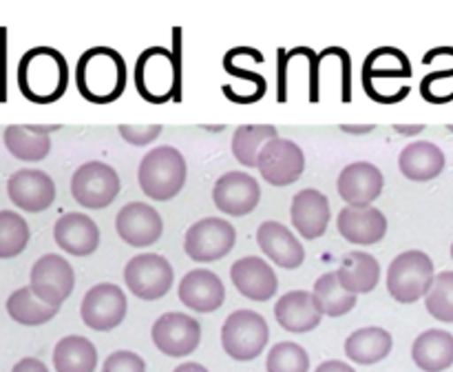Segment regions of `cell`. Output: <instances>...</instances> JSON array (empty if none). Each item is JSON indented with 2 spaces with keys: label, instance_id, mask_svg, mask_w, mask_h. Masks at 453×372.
Wrapping results in <instances>:
<instances>
[{
  "label": "cell",
  "instance_id": "obj_1",
  "mask_svg": "<svg viewBox=\"0 0 453 372\" xmlns=\"http://www.w3.org/2000/svg\"><path fill=\"white\" fill-rule=\"evenodd\" d=\"M75 84L84 100L111 105L127 89V62L111 47H91L75 65Z\"/></svg>",
  "mask_w": 453,
  "mask_h": 372
},
{
  "label": "cell",
  "instance_id": "obj_2",
  "mask_svg": "<svg viewBox=\"0 0 453 372\" xmlns=\"http://www.w3.org/2000/svg\"><path fill=\"white\" fill-rule=\"evenodd\" d=\"M69 82V66L58 49L35 47L20 58L18 84L27 100L49 105L65 96Z\"/></svg>",
  "mask_w": 453,
  "mask_h": 372
},
{
  "label": "cell",
  "instance_id": "obj_3",
  "mask_svg": "<svg viewBox=\"0 0 453 372\" xmlns=\"http://www.w3.org/2000/svg\"><path fill=\"white\" fill-rule=\"evenodd\" d=\"M188 167L175 146H157L142 158L137 168V182L146 198L168 202L184 189Z\"/></svg>",
  "mask_w": 453,
  "mask_h": 372
},
{
  "label": "cell",
  "instance_id": "obj_4",
  "mask_svg": "<svg viewBox=\"0 0 453 372\" xmlns=\"http://www.w3.org/2000/svg\"><path fill=\"white\" fill-rule=\"evenodd\" d=\"M436 279L434 261L423 251H405L388 268V292L398 304H416L429 295Z\"/></svg>",
  "mask_w": 453,
  "mask_h": 372
},
{
  "label": "cell",
  "instance_id": "obj_5",
  "mask_svg": "<svg viewBox=\"0 0 453 372\" xmlns=\"http://www.w3.org/2000/svg\"><path fill=\"white\" fill-rule=\"evenodd\" d=\"M177 58L164 47H149L135 62L137 93L150 105H164L173 100L177 89Z\"/></svg>",
  "mask_w": 453,
  "mask_h": 372
},
{
  "label": "cell",
  "instance_id": "obj_6",
  "mask_svg": "<svg viewBox=\"0 0 453 372\" xmlns=\"http://www.w3.org/2000/svg\"><path fill=\"white\" fill-rule=\"evenodd\" d=\"M270 339L268 322L257 310H234L221 326V345L234 361H252Z\"/></svg>",
  "mask_w": 453,
  "mask_h": 372
},
{
  "label": "cell",
  "instance_id": "obj_7",
  "mask_svg": "<svg viewBox=\"0 0 453 372\" xmlns=\"http://www.w3.org/2000/svg\"><path fill=\"white\" fill-rule=\"evenodd\" d=\"M119 186L122 182H119L118 171L111 164L97 162V159L78 167V171L71 177V195L80 206L88 211H100L113 204L119 195Z\"/></svg>",
  "mask_w": 453,
  "mask_h": 372
},
{
  "label": "cell",
  "instance_id": "obj_8",
  "mask_svg": "<svg viewBox=\"0 0 453 372\" xmlns=\"http://www.w3.org/2000/svg\"><path fill=\"white\" fill-rule=\"evenodd\" d=\"M237 242V230L224 217H203L195 221L184 237V251L197 264L224 260Z\"/></svg>",
  "mask_w": 453,
  "mask_h": 372
},
{
  "label": "cell",
  "instance_id": "obj_9",
  "mask_svg": "<svg viewBox=\"0 0 453 372\" xmlns=\"http://www.w3.org/2000/svg\"><path fill=\"white\" fill-rule=\"evenodd\" d=\"M175 282L171 261L157 252H142L128 260L124 268V283L135 297L144 301L162 299Z\"/></svg>",
  "mask_w": 453,
  "mask_h": 372
},
{
  "label": "cell",
  "instance_id": "obj_10",
  "mask_svg": "<svg viewBox=\"0 0 453 372\" xmlns=\"http://www.w3.org/2000/svg\"><path fill=\"white\" fill-rule=\"evenodd\" d=\"M29 288L44 304L60 308L75 288V273L69 260L56 252L40 257L29 273Z\"/></svg>",
  "mask_w": 453,
  "mask_h": 372
},
{
  "label": "cell",
  "instance_id": "obj_11",
  "mask_svg": "<svg viewBox=\"0 0 453 372\" xmlns=\"http://www.w3.org/2000/svg\"><path fill=\"white\" fill-rule=\"evenodd\" d=\"M127 295L118 283H96L88 288L80 304V317L91 330L109 332L118 328L127 317Z\"/></svg>",
  "mask_w": 453,
  "mask_h": 372
},
{
  "label": "cell",
  "instance_id": "obj_12",
  "mask_svg": "<svg viewBox=\"0 0 453 372\" xmlns=\"http://www.w3.org/2000/svg\"><path fill=\"white\" fill-rule=\"evenodd\" d=\"M150 337L159 353L166 357H186L202 341V326L186 313H164L150 328Z\"/></svg>",
  "mask_w": 453,
  "mask_h": 372
},
{
  "label": "cell",
  "instance_id": "obj_13",
  "mask_svg": "<svg viewBox=\"0 0 453 372\" xmlns=\"http://www.w3.org/2000/svg\"><path fill=\"white\" fill-rule=\"evenodd\" d=\"M257 168L264 180L273 186H290L303 175L305 155L296 142L274 137L261 149Z\"/></svg>",
  "mask_w": 453,
  "mask_h": 372
},
{
  "label": "cell",
  "instance_id": "obj_14",
  "mask_svg": "<svg viewBox=\"0 0 453 372\" xmlns=\"http://www.w3.org/2000/svg\"><path fill=\"white\" fill-rule=\"evenodd\" d=\"M212 202L226 215L243 217L259 206L261 186L246 171H228L215 182Z\"/></svg>",
  "mask_w": 453,
  "mask_h": 372
},
{
  "label": "cell",
  "instance_id": "obj_15",
  "mask_svg": "<svg viewBox=\"0 0 453 372\" xmlns=\"http://www.w3.org/2000/svg\"><path fill=\"white\" fill-rule=\"evenodd\" d=\"M115 230L128 246L146 248L157 244V239L162 237L164 221L150 204L128 202L115 217Z\"/></svg>",
  "mask_w": 453,
  "mask_h": 372
},
{
  "label": "cell",
  "instance_id": "obj_16",
  "mask_svg": "<svg viewBox=\"0 0 453 372\" xmlns=\"http://www.w3.org/2000/svg\"><path fill=\"white\" fill-rule=\"evenodd\" d=\"M385 177L372 162H352L341 171L336 189L341 199L352 208H367L380 198Z\"/></svg>",
  "mask_w": 453,
  "mask_h": 372
},
{
  "label": "cell",
  "instance_id": "obj_17",
  "mask_svg": "<svg viewBox=\"0 0 453 372\" xmlns=\"http://www.w3.org/2000/svg\"><path fill=\"white\" fill-rule=\"evenodd\" d=\"M7 195L20 211L42 213L56 199V184L51 175L40 168H20L9 177Z\"/></svg>",
  "mask_w": 453,
  "mask_h": 372
},
{
  "label": "cell",
  "instance_id": "obj_18",
  "mask_svg": "<svg viewBox=\"0 0 453 372\" xmlns=\"http://www.w3.org/2000/svg\"><path fill=\"white\" fill-rule=\"evenodd\" d=\"M230 279H233L234 288L246 299L252 301H268L279 291V279L274 268L264 257L257 255H248L234 261L233 268H230Z\"/></svg>",
  "mask_w": 453,
  "mask_h": 372
},
{
  "label": "cell",
  "instance_id": "obj_19",
  "mask_svg": "<svg viewBox=\"0 0 453 372\" xmlns=\"http://www.w3.org/2000/svg\"><path fill=\"white\" fill-rule=\"evenodd\" d=\"M180 301L195 313H215L226 301V286L208 268H193L184 275L177 288Z\"/></svg>",
  "mask_w": 453,
  "mask_h": 372
},
{
  "label": "cell",
  "instance_id": "obj_20",
  "mask_svg": "<svg viewBox=\"0 0 453 372\" xmlns=\"http://www.w3.org/2000/svg\"><path fill=\"white\" fill-rule=\"evenodd\" d=\"M257 244L264 251V255L268 257L273 264H277L279 268L295 270L299 268L305 261V248L303 244L296 239V235L292 233L288 226H283L281 221L268 220L257 229Z\"/></svg>",
  "mask_w": 453,
  "mask_h": 372
},
{
  "label": "cell",
  "instance_id": "obj_21",
  "mask_svg": "<svg viewBox=\"0 0 453 372\" xmlns=\"http://www.w3.org/2000/svg\"><path fill=\"white\" fill-rule=\"evenodd\" d=\"M326 314L321 313L317 304V297L310 291H290L281 295L274 304V319L279 326L295 335H305L312 332L321 323Z\"/></svg>",
  "mask_w": 453,
  "mask_h": 372
},
{
  "label": "cell",
  "instance_id": "obj_22",
  "mask_svg": "<svg viewBox=\"0 0 453 372\" xmlns=\"http://www.w3.org/2000/svg\"><path fill=\"white\" fill-rule=\"evenodd\" d=\"M336 229H339L341 237L348 239L354 246H372L388 235V217L374 206H345L336 217Z\"/></svg>",
  "mask_w": 453,
  "mask_h": 372
},
{
  "label": "cell",
  "instance_id": "obj_23",
  "mask_svg": "<svg viewBox=\"0 0 453 372\" xmlns=\"http://www.w3.org/2000/svg\"><path fill=\"white\" fill-rule=\"evenodd\" d=\"M53 239L69 255L87 257L100 246V229L87 213H65L53 226Z\"/></svg>",
  "mask_w": 453,
  "mask_h": 372
},
{
  "label": "cell",
  "instance_id": "obj_24",
  "mask_svg": "<svg viewBox=\"0 0 453 372\" xmlns=\"http://www.w3.org/2000/svg\"><path fill=\"white\" fill-rule=\"evenodd\" d=\"M330 202L326 195L317 189H303L292 198L290 220L292 226L299 230L301 237L319 239L330 224Z\"/></svg>",
  "mask_w": 453,
  "mask_h": 372
},
{
  "label": "cell",
  "instance_id": "obj_25",
  "mask_svg": "<svg viewBox=\"0 0 453 372\" xmlns=\"http://www.w3.org/2000/svg\"><path fill=\"white\" fill-rule=\"evenodd\" d=\"M56 127H38V124H12L4 128V146L9 153L22 162H40L51 151L49 133Z\"/></svg>",
  "mask_w": 453,
  "mask_h": 372
},
{
  "label": "cell",
  "instance_id": "obj_26",
  "mask_svg": "<svg viewBox=\"0 0 453 372\" xmlns=\"http://www.w3.org/2000/svg\"><path fill=\"white\" fill-rule=\"evenodd\" d=\"M398 168L411 182H429L445 168V153L434 142H411L398 155Z\"/></svg>",
  "mask_w": 453,
  "mask_h": 372
},
{
  "label": "cell",
  "instance_id": "obj_27",
  "mask_svg": "<svg viewBox=\"0 0 453 372\" xmlns=\"http://www.w3.org/2000/svg\"><path fill=\"white\" fill-rule=\"evenodd\" d=\"M341 286L352 295L372 292L380 282V264L374 255L365 251H349L336 268Z\"/></svg>",
  "mask_w": 453,
  "mask_h": 372
},
{
  "label": "cell",
  "instance_id": "obj_28",
  "mask_svg": "<svg viewBox=\"0 0 453 372\" xmlns=\"http://www.w3.org/2000/svg\"><path fill=\"white\" fill-rule=\"evenodd\" d=\"M414 363L425 372H442L453 366V335L441 328L425 330L411 345Z\"/></svg>",
  "mask_w": 453,
  "mask_h": 372
},
{
  "label": "cell",
  "instance_id": "obj_29",
  "mask_svg": "<svg viewBox=\"0 0 453 372\" xmlns=\"http://www.w3.org/2000/svg\"><path fill=\"white\" fill-rule=\"evenodd\" d=\"M392 345L394 339L385 328L370 326L352 332V335L345 339V354H348V359H352L354 363L372 366V363H379L383 361V359H388V354L392 353Z\"/></svg>",
  "mask_w": 453,
  "mask_h": 372
},
{
  "label": "cell",
  "instance_id": "obj_30",
  "mask_svg": "<svg viewBox=\"0 0 453 372\" xmlns=\"http://www.w3.org/2000/svg\"><path fill=\"white\" fill-rule=\"evenodd\" d=\"M53 368H56V372H96V345L87 337H62L53 348Z\"/></svg>",
  "mask_w": 453,
  "mask_h": 372
},
{
  "label": "cell",
  "instance_id": "obj_31",
  "mask_svg": "<svg viewBox=\"0 0 453 372\" xmlns=\"http://www.w3.org/2000/svg\"><path fill=\"white\" fill-rule=\"evenodd\" d=\"M410 75V58L396 47L374 49L363 62V80H407Z\"/></svg>",
  "mask_w": 453,
  "mask_h": 372
},
{
  "label": "cell",
  "instance_id": "obj_32",
  "mask_svg": "<svg viewBox=\"0 0 453 372\" xmlns=\"http://www.w3.org/2000/svg\"><path fill=\"white\" fill-rule=\"evenodd\" d=\"M58 310L60 308H53V306L38 299L29 286L18 288L7 299V314L22 326H42L56 317Z\"/></svg>",
  "mask_w": 453,
  "mask_h": 372
},
{
  "label": "cell",
  "instance_id": "obj_33",
  "mask_svg": "<svg viewBox=\"0 0 453 372\" xmlns=\"http://www.w3.org/2000/svg\"><path fill=\"white\" fill-rule=\"evenodd\" d=\"M277 128L273 124H246L239 127L233 136V155L246 168H257L259 153L270 140H274Z\"/></svg>",
  "mask_w": 453,
  "mask_h": 372
},
{
  "label": "cell",
  "instance_id": "obj_34",
  "mask_svg": "<svg viewBox=\"0 0 453 372\" xmlns=\"http://www.w3.org/2000/svg\"><path fill=\"white\" fill-rule=\"evenodd\" d=\"M312 295L317 297V304L326 317H343V314L352 313L357 306V295L345 291L341 286L339 277L334 273H326L314 282Z\"/></svg>",
  "mask_w": 453,
  "mask_h": 372
},
{
  "label": "cell",
  "instance_id": "obj_35",
  "mask_svg": "<svg viewBox=\"0 0 453 372\" xmlns=\"http://www.w3.org/2000/svg\"><path fill=\"white\" fill-rule=\"evenodd\" d=\"M29 224L16 211H0V260L20 255L29 244Z\"/></svg>",
  "mask_w": 453,
  "mask_h": 372
},
{
  "label": "cell",
  "instance_id": "obj_36",
  "mask_svg": "<svg viewBox=\"0 0 453 372\" xmlns=\"http://www.w3.org/2000/svg\"><path fill=\"white\" fill-rule=\"evenodd\" d=\"M265 370L268 372H308L310 357L305 348H301L295 341H281L273 345L265 359Z\"/></svg>",
  "mask_w": 453,
  "mask_h": 372
},
{
  "label": "cell",
  "instance_id": "obj_37",
  "mask_svg": "<svg viewBox=\"0 0 453 372\" xmlns=\"http://www.w3.org/2000/svg\"><path fill=\"white\" fill-rule=\"evenodd\" d=\"M425 306L434 319L453 323V270H442L436 275L432 291L425 297Z\"/></svg>",
  "mask_w": 453,
  "mask_h": 372
},
{
  "label": "cell",
  "instance_id": "obj_38",
  "mask_svg": "<svg viewBox=\"0 0 453 372\" xmlns=\"http://www.w3.org/2000/svg\"><path fill=\"white\" fill-rule=\"evenodd\" d=\"M102 372H146L144 359L131 350H118L104 359Z\"/></svg>",
  "mask_w": 453,
  "mask_h": 372
},
{
  "label": "cell",
  "instance_id": "obj_39",
  "mask_svg": "<svg viewBox=\"0 0 453 372\" xmlns=\"http://www.w3.org/2000/svg\"><path fill=\"white\" fill-rule=\"evenodd\" d=\"M118 131L128 144L144 146L157 140L159 133H162V124H122Z\"/></svg>",
  "mask_w": 453,
  "mask_h": 372
},
{
  "label": "cell",
  "instance_id": "obj_40",
  "mask_svg": "<svg viewBox=\"0 0 453 372\" xmlns=\"http://www.w3.org/2000/svg\"><path fill=\"white\" fill-rule=\"evenodd\" d=\"M12 372H49V368L44 366L40 359L35 357H25L20 359V361L16 363V366L12 368Z\"/></svg>",
  "mask_w": 453,
  "mask_h": 372
},
{
  "label": "cell",
  "instance_id": "obj_41",
  "mask_svg": "<svg viewBox=\"0 0 453 372\" xmlns=\"http://www.w3.org/2000/svg\"><path fill=\"white\" fill-rule=\"evenodd\" d=\"M314 372H357V370H354L349 363L339 361V359H332V361H323Z\"/></svg>",
  "mask_w": 453,
  "mask_h": 372
},
{
  "label": "cell",
  "instance_id": "obj_42",
  "mask_svg": "<svg viewBox=\"0 0 453 372\" xmlns=\"http://www.w3.org/2000/svg\"><path fill=\"white\" fill-rule=\"evenodd\" d=\"M374 128H376L374 124H363V127H358V124H352V127H349V124H343V127H341V131L354 133V136H361V133H372Z\"/></svg>",
  "mask_w": 453,
  "mask_h": 372
},
{
  "label": "cell",
  "instance_id": "obj_43",
  "mask_svg": "<svg viewBox=\"0 0 453 372\" xmlns=\"http://www.w3.org/2000/svg\"><path fill=\"white\" fill-rule=\"evenodd\" d=\"M173 372H211V370H208V368H203L202 363L188 361V363H181V366H177Z\"/></svg>",
  "mask_w": 453,
  "mask_h": 372
},
{
  "label": "cell",
  "instance_id": "obj_44",
  "mask_svg": "<svg viewBox=\"0 0 453 372\" xmlns=\"http://www.w3.org/2000/svg\"><path fill=\"white\" fill-rule=\"evenodd\" d=\"M394 131L403 133V136H416V133L425 131V124H416V127H403V124H396V127H394Z\"/></svg>",
  "mask_w": 453,
  "mask_h": 372
},
{
  "label": "cell",
  "instance_id": "obj_45",
  "mask_svg": "<svg viewBox=\"0 0 453 372\" xmlns=\"http://www.w3.org/2000/svg\"><path fill=\"white\" fill-rule=\"evenodd\" d=\"M449 131H451V133H453V124H451V127H449Z\"/></svg>",
  "mask_w": 453,
  "mask_h": 372
},
{
  "label": "cell",
  "instance_id": "obj_46",
  "mask_svg": "<svg viewBox=\"0 0 453 372\" xmlns=\"http://www.w3.org/2000/svg\"><path fill=\"white\" fill-rule=\"evenodd\" d=\"M451 257H453V244H451Z\"/></svg>",
  "mask_w": 453,
  "mask_h": 372
}]
</instances>
